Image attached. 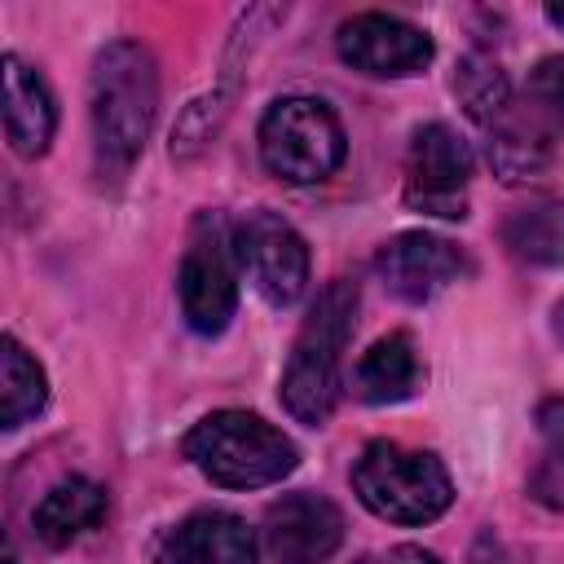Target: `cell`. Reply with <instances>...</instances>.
<instances>
[{
	"instance_id": "obj_1",
	"label": "cell",
	"mask_w": 564,
	"mask_h": 564,
	"mask_svg": "<svg viewBox=\"0 0 564 564\" xmlns=\"http://www.w3.org/2000/svg\"><path fill=\"white\" fill-rule=\"evenodd\" d=\"M88 110H93V150L97 176L123 181L128 167L141 159L154 115H159V62L141 40H110L93 57L88 79Z\"/></svg>"
},
{
	"instance_id": "obj_2",
	"label": "cell",
	"mask_w": 564,
	"mask_h": 564,
	"mask_svg": "<svg viewBox=\"0 0 564 564\" xmlns=\"http://www.w3.org/2000/svg\"><path fill=\"white\" fill-rule=\"evenodd\" d=\"M357 304H361L357 282H348V278L326 282L291 344L278 397H282L286 414L308 427L326 423L339 401V361H344V348L357 326Z\"/></svg>"
},
{
	"instance_id": "obj_3",
	"label": "cell",
	"mask_w": 564,
	"mask_h": 564,
	"mask_svg": "<svg viewBox=\"0 0 564 564\" xmlns=\"http://www.w3.org/2000/svg\"><path fill=\"white\" fill-rule=\"evenodd\" d=\"M181 454L220 489H264L300 467L295 441L251 410H216L198 419Z\"/></svg>"
},
{
	"instance_id": "obj_4",
	"label": "cell",
	"mask_w": 564,
	"mask_h": 564,
	"mask_svg": "<svg viewBox=\"0 0 564 564\" xmlns=\"http://www.w3.org/2000/svg\"><path fill=\"white\" fill-rule=\"evenodd\" d=\"M352 489L388 524H432L454 502V480L432 449L370 441L352 463Z\"/></svg>"
},
{
	"instance_id": "obj_5",
	"label": "cell",
	"mask_w": 564,
	"mask_h": 564,
	"mask_svg": "<svg viewBox=\"0 0 564 564\" xmlns=\"http://www.w3.org/2000/svg\"><path fill=\"white\" fill-rule=\"evenodd\" d=\"M260 159L286 185H317L348 159L339 115L317 97H278L260 119Z\"/></svg>"
},
{
	"instance_id": "obj_6",
	"label": "cell",
	"mask_w": 564,
	"mask_h": 564,
	"mask_svg": "<svg viewBox=\"0 0 564 564\" xmlns=\"http://www.w3.org/2000/svg\"><path fill=\"white\" fill-rule=\"evenodd\" d=\"M181 317L194 335H220L238 308V256L234 234L216 216H203L189 234V247L176 269Z\"/></svg>"
},
{
	"instance_id": "obj_7",
	"label": "cell",
	"mask_w": 564,
	"mask_h": 564,
	"mask_svg": "<svg viewBox=\"0 0 564 564\" xmlns=\"http://www.w3.org/2000/svg\"><path fill=\"white\" fill-rule=\"evenodd\" d=\"M471 172H476V154L449 123L441 119L419 123L405 154V189H401L405 207L441 220H463Z\"/></svg>"
},
{
	"instance_id": "obj_8",
	"label": "cell",
	"mask_w": 564,
	"mask_h": 564,
	"mask_svg": "<svg viewBox=\"0 0 564 564\" xmlns=\"http://www.w3.org/2000/svg\"><path fill=\"white\" fill-rule=\"evenodd\" d=\"M229 234H234L238 269L273 308H291L308 291V247L282 216L251 212Z\"/></svg>"
},
{
	"instance_id": "obj_9",
	"label": "cell",
	"mask_w": 564,
	"mask_h": 564,
	"mask_svg": "<svg viewBox=\"0 0 564 564\" xmlns=\"http://www.w3.org/2000/svg\"><path fill=\"white\" fill-rule=\"evenodd\" d=\"M335 53H339V62H348L361 75L405 79L432 62L436 44L423 26H414L397 13H352L335 31Z\"/></svg>"
},
{
	"instance_id": "obj_10",
	"label": "cell",
	"mask_w": 564,
	"mask_h": 564,
	"mask_svg": "<svg viewBox=\"0 0 564 564\" xmlns=\"http://www.w3.org/2000/svg\"><path fill=\"white\" fill-rule=\"evenodd\" d=\"M344 542V511L313 489L286 494L264 511V551L273 564H326Z\"/></svg>"
},
{
	"instance_id": "obj_11",
	"label": "cell",
	"mask_w": 564,
	"mask_h": 564,
	"mask_svg": "<svg viewBox=\"0 0 564 564\" xmlns=\"http://www.w3.org/2000/svg\"><path fill=\"white\" fill-rule=\"evenodd\" d=\"M375 269L383 278V286L405 300V304H427L432 295H441L449 282H458L467 273V256L427 229H405L397 238H388L375 256Z\"/></svg>"
},
{
	"instance_id": "obj_12",
	"label": "cell",
	"mask_w": 564,
	"mask_h": 564,
	"mask_svg": "<svg viewBox=\"0 0 564 564\" xmlns=\"http://www.w3.org/2000/svg\"><path fill=\"white\" fill-rule=\"evenodd\" d=\"M154 564H260V546L247 520L229 511H194L163 538Z\"/></svg>"
},
{
	"instance_id": "obj_13",
	"label": "cell",
	"mask_w": 564,
	"mask_h": 564,
	"mask_svg": "<svg viewBox=\"0 0 564 564\" xmlns=\"http://www.w3.org/2000/svg\"><path fill=\"white\" fill-rule=\"evenodd\" d=\"M4 137L13 154L40 159L57 132V101L35 66H26L18 53H4Z\"/></svg>"
},
{
	"instance_id": "obj_14",
	"label": "cell",
	"mask_w": 564,
	"mask_h": 564,
	"mask_svg": "<svg viewBox=\"0 0 564 564\" xmlns=\"http://www.w3.org/2000/svg\"><path fill=\"white\" fill-rule=\"evenodd\" d=\"M485 150H489V167L498 172V181L524 185V181H538L546 172L551 132L524 110V101H516L498 123L485 128Z\"/></svg>"
},
{
	"instance_id": "obj_15",
	"label": "cell",
	"mask_w": 564,
	"mask_h": 564,
	"mask_svg": "<svg viewBox=\"0 0 564 564\" xmlns=\"http://www.w3.org/2000/svg\"><path fill=\"white\" fill-rule=\"evenodd\" d=\"M106 507H110V498H106V489H101L97 480H88V476H66V480H57V485L40 498V507L31 511V524H35V533H40V542H48V546H70L75 538H84L88 529H97V524L106 520Z\"/></svg>"
},
{
	"instance_id": "obj_16",
	"label": "cell",
	"mask_w": 564,
	"mask_h": 564,
	"mask_svg": "<svg viewBox=\"0 0 564 564\" xmlns=\"http://www.w3.org/2000/svg\"><path fill=\"white\" fill-rule=\"evenodd\" d=\"M419 379H423V366H419L414 339L405 330H392L361 352L352 370V392L370 405H392V401H405L419 388Z\"/></svg>"
},
{
	"instance_id": "obj_17",
	"label": "cell",
	"mask_w": 564,
	"mask_h": 564,
	"mask_svg": "<svg viewBox=\"0 0 564 564\" xmlns=\"http://www.w3.org/2000/svg\"><path fill=\"white\" fill-rule=\"evenodd\" d=\"M0 383H4L0 388V423L9 432L22 427L26 419H35L48 401V379H44L40 361L13 335L0 339Z\"/></svg>"
},
{
	"instance_id": "obj_18",
	"label": "cell",
	"mask_w": 564,
	"mask_h": 564,
	"mask_svg": "<svg viewBox=\"0 0 564 564\" xmlns=\"http://www.w3.org/2000/svg\"><path fill=\"white\" fill-rule=\"evenodd\" d=\"M502 242L524 264H564V207L560 203H533L507 216Z\"/></svg>"
},
{
	"instance_id": "obj_19",
	"label": "cell",
	"mask_w": 564,
	"mask_h": 564,
	"mask_svg": "<svg viewBox=\"0 0 564 564\" xmlns=\"http://www.w3.org/2000/svg\"><path fill=\"white\" fill-rule=\"evenodd\" d=\"M454 93H458V101L467 106V115H471L480 128L498 123V119L516 106V93H511L502 66L489 62V57H480V53L463 57V66H458V75H454Z\"/></svg>"
},
{
	"instance_id": "obj_20",
	"label": "cell",
	"mask_w": 564,
	"mask_h": 564,
	"mask_svg": "<svg viewBox=\"0 0 564 564\" xmlns=\"http://www.w3.org/2000/svg\"><path fill=\"white\" fill-rule=\"evenodd\" d=\"M229 106H234V75H229L216 93L194 97V101L185 106L181 123L172 128V159H194V154H198L216 132H220V123H225Z\"/></svg>"
},
{
	"instance_id": "obj_21",
	"label": "cell",
	"mask_w": 564,
	"mask_h": 564,
	"mask_svg": "<svg viewBox=\"0 0 564 564\" xmlns=\"http://www.w3.org/2000/svg\"><path fill=\"white\" fill-rule=\"evenodd\" d=\"M524 110L546 128L564 132V53L542 57L524 79Z\"/></svg>"
},
{
	"instance_id": "obj_22",
	"label": "cell",
	"mask_w": 564,
	"mask_h": 564,
	"mask_svg": "<svg viewBox=\"0 0 564 564\" xmlns=\"http://www.w3.org/2000/svg\"><path fill=\"white\" fill-rule=\"evenodd\" d=\"M529 494H533L538 502H546V507L564 511V458L546 454V458L538 463V471L529 476Z\"/></svg>"
},
{
	"instance_id": "obj_23",
	"label": "cell",
	"mask_w": 564,
	"mask_h": 564,
	"mask_svg": "<svg viewBox=\"0 0 564 564\" xmlns=\"http://www.w3.org/2000/svg\"><path fill=\"white\" fill-rule=\"evenodd\" d=\"M538 432L546 441V454L564 458V397H546L538 405Z\"/></svg>"
},
{
	"instance_id": "obj_24",
	"label": "cell",
	"mask_w": 564,
	"mask_h": 564,
	"mask_svg": "<svg viewBox=\"0 0 564 564\" xmlns=\"http://www.w3.org/2000/svg\"><path fill=\"white\" fill-rule=\"evenodd\" d=\"M392 564H436V555L423 551V546H397L392 551Z\"/></svg>"
},
{
	"instance_id": "obj_25",
	"label": "cell",
	"mask_w": 564,
	"mask_h": 564,
	"mask_svg": "<svg viewBox=\"0 0 564 564\" xmlns=\"http://www.w3.org/2000/svg\"><path fill=\"white\" fill-rule=\"evenodd\" d=\"M546 22L564 31V4H546Z\"/></svg>"
},
{
	"instance_id": "obj_26",
	"label": "cell",
	"mask_w": 564,
	"mask_h": 564,
	"mask_svg": "<svg viewBox=\"0 0 564 564\" xmlns=\"http://www.w3.org/2000/svg\"><path fill=\"white\" fill-rule=\"evenodd\" d=\"M357 564H379V560H370V555H366V560H357Z\"/></svg>"
}]
</instances>
